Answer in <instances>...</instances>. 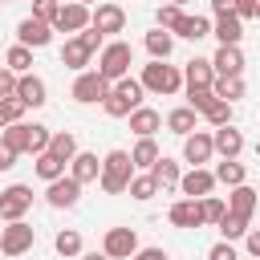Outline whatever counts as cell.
Here are the masks:
<instances>
[{"label":"cell","instance_id":"6da1fadb","mask_svg":"<svg viewBox=\"0 0 260 260\" xmlns=\"http://www.w3.org/2000/svg\"><path fill=\"white\" fill-rule=\"evenodd\" d=\"M134 179V162H130V150H110L102 158V175H98V187L106 195H122Z\"/></svg>","mask_w":260,"mask_h":260},{"label":"cell","instance_id":"7a4b0ae2","mask_svg":"<svg viewBox=\"0 0 260 260\" xmlns=\"http://www.w3.org/2000/svg\"><path fill=\"white\" fill-rule=\"evenodd\" d=\"M138 85H142L146 93L171 98V93H179V89H183V69H179V65H167V61H150V65H142Z\"/></svg>","mask_w":260,"mask_h":260},{"label":"cell","instance_id":"3957f363","mask_svg":"<svg viewBox=\"0 0 260 260\" xmlns=\"http://www.w3.org/2000/svg\"><path fill=\"white\" fill-rule=\"evenodd\" d=\"M142 85H138V77H122V81H114L110 85V93H106V102H102V110L110 114V118H130V110H138L142 106Z\"/></svg>","mask_w":260,"mask_h":260},{"label":"cell","instance_id":"277c9868","mask_svg":"<svg viewBox=\"0 0 260 260\" xmlns=\"http://www.w3.org/2000/svg\"><path fill=\"white\" fill-rule=\"evenodd\" d=\"M130 65H134V49L126 45V41H110V45H102V53H98V73L114 85V81H122V77H130Z\"/></svg>","mask_w":260,"mask_h":260},{"label":"cell","instance_id":"5b68a950","mask_svg":"<svg viewBox=\"0 0 260 260\" xmlns=\"http://www.w3.org/2000/svg\"><path fill=\"white\" fill-rule=\"evenodd\" d=\"M89 28H98L102 37L122 32V28H126V8H122V4H114V0L93 4V8H89Z\"/></svg>","mask_w":260,"mask_h":260},{"label":"cell","instance_id":"8992f818","mask_svg":"<svg viewBox=\"0 0 260 260\" xmlns=\"http://www.w3.org/2000/svg\"><path fill=\"white\" fill-rule=\"evenodd\" d=\"M106 93H110V81H106L98 69H85V73L73 77V102H81V106H98V102H106Z\"/></svg>","mask_w":260,"mask_h":260},{"label":"cell","instance_id":"52a82bcc","mask_svg":"<svg viewBox=\"0 0 260 260\" xmlns=\"http://www.w3.org/2000/svg\"><path fill=\"white\" fill-rule=\"evenodd\" d=\"M32 244H37V228H28L24 219L0 228V252L4 256H24V252H32Z\"/></svg>","mask_w":260,"mask_h":260},{"label":"cell","instance_id":"ba28073f","mask_svg":"<svg viewBox=\"0 0 260 260\" xmlns=\"http://www.w3.org/2000/svg\"><path fill=\"white\" fill-rule=\"evenodd\" d=\"M28 207H32V187L12 183V187H4V191H0V219H4V223L24 219V211H28Z\"/></svg>","mask_w":260,"mask_h":260},{"label":"cell","instance_id":"9c48e42d","mask_svg":"<svg viewBox=\"0 0 260 260\" xmlns=\"http://www.w3.org/2000/svg\"><path fill=\"white\" fill-rule=\"evenodd\" d=\"M102 252H106L110 260H130V256L138 252V232H134V228H110V232L102 236Z\"/></svg>","mask_w":260,"mask_h":260},{"label":"cell","instance_id":"30bf717a","mask_svg":"<svg viewBox=\"0 0 260 260\" xmlns=\"http://www.w3.org/2000/svg\"><path fill=\"white\" fill-rule=\"evenodd\" d=\"M89 28V8L85 4H77V0H69V4H61V12H57V20H53V32H85Z\"/></svg>","mask_w":260,"mask_h":260},{"label":"cell","instance_id":"8fae6325","mask_svg":"<svg viewBox=\"0 0 260 260\" xmlns=\"http://www.w3.org/2000/svg\"><path fill=\"white\" fill-rule=\"evenodd\" d=\"M53 41V24H45V20H37V16H24L20 24H16V45H24V49H45Z\"/></svg>","mask_w":260,"mask_h":260},{"label":"cell","instance_id":"7c38bea8","mask_svg":"<svg viewBox=\"0 0 260 260\" xmlns=\"http://www.w3.org/2000/svg\"><path fill=\"white\" fill-rule=\"evenodd\" d=\"M207 61H211L215 77H244V53H240V45H219L215 57H207Z\"/></svg>","mask_w":260,"mask_h":260},{"label":"cell","instance_id":"4fadbf2b","mask_svg":"<svg viewBox=\"0 0 260 260\" xmlns=\"http://www.w3.org/2000/svg\"><path fill=\"white\" fill-rule=\"evenodd\" d=\"M211 154H215V146H211V130H195V134L183 138V162L203 167V162H211Z\"/></svg>","mask_w":260,"mask_h":260},{"label":"cell","instance_id":"5bb4252c","mask_svg":"<svg viewBox=\"0 0 260 260\" xmlns=\"http://www.w3.org/2000/svg\"><path fill=\"white\" fill-rule=\"evenodd\" d=\"M179 191H183V199H203V195L215 191V175H211L207 167H191V171L179 179Z\"/></svg>","mask_w":260,"mask_h":260},{"label":"cell","instance_id":"9a60e30c","mask_svg":"<svg viewBox=\"0 0 260 260\" xmlns=\"http://www.w3.org/2000/svg\"><path fill=\"white\" fill-rule=\"evenodd\" d=\"M45 199H49V207H73L81 199V183L69 179V175H61V179L45 183Z\"/></svg>","mask_w":260,"mask_h":260},{"label":"cell","instance_id":"2e32d148","mask_svg":"<svg viewBox=\"0 0 260 260\" xmlns=\"http://www.w3.org/2000/svg\"><path fill=\"white\" fill-rule=\"evenodd\" d=\"M215 85V69L207 57H191L183 65V89H211Z\"/></svg>","mask_w":260,"mask_h":260},{"label":"cell","instance_id":"e0dca14e","mask_svg":"<svg viewBox=\"0 0 260 260\" xmlns=\"http://www.w3.org/2000/svg\"><path fill=\"white\" fill-rule=\"evenodd\" d=\"M49 89H45V81L37 77V73H20L16 77V98L24 102V110H37V106H45L49 98H45Z\"/></svg>","mask_w":260,"mask_h":260},{"label":"cell","instance_id":"ac0fdd59","mask_svg":"<svg viewBox=\"0 0 260 260\" xmlns=\"http://www.w3.org/2000/svg\"><path fill=\"white\" fill-rule=\"evenodd\" d=\"M211 146H215L219 158H240V150H244V134H240L236 126H215V130H211Z\"/></svg>","mask_w":260,"mask_h":260},{"label":"cell","instance_id":"d6986e66","mask_svg":"<svg viewBox=\"0 0 260 260\" xmlns=\"http://www.w3.org/2000/svg\"><path fill=\"white\" fill-rule=\"evenodd\" d=\"M98 175H102V158L93 150H77L73 162H69V179H77L85 187V183H98Z\"/></svg>","mask_w":260,"mask_h":260},{"label":"cell","instance_id":"ffe728a7","mask_svg":"<svg viewBox=\"0 0 260 260\" xmlns=\"http://www.w3.org/2000/svg\"><path fill=\"white\" fill-rule=\"evenodd\" d=\"M171 37H183V41H203V37H211V20H207V16H191V12H183V16L175 20Z\"/></svg>","mask_w":260,"mask_h":260},{"label":"cell","instance_id":"44dd1931","mask_svg":"<svg viewBox=\"0 0 260 260\" xmlns=\"http://www.w3.org/2000/svg\"><path fill=\"white\" fill-rule=\"evenodd\" d=\"M256 203H260V199H256V191H252L248 183H240V187H232V191H228V211H232V215H240V219H248V223H252Z\"/></svg>","mask_w":260,"mask_h":260},{"label":"cell","instance_id":"7402d4cb","mask_svg":"<svg viewBox=\"0 0 260 260\" xmlns=\"http://www.w3.org/2000/svg\"><path fill=\"white\" fill-rule=\"evenodd\" d=\"M93 61V53L77 41V37H65V45H61V65L65 69H73V73H85V65Z\"/></svg>","mask_w":260,"mask_h":260},{"label":"cell","instance_id":"603a6c76","mask_svg":"<svg viewBox=\"0 0 260 260\" xmlns=\"http://www.w3.org/2000/svg\"><path fill=\"white\" fill-rule=\"evenodd\" d=\"M158 126H162V114H158V110H150V106L130 110V130H134L138 138H154V134H158Z\"/></svg>","mask_w":260,"mask_h":260},{"label":"cell","instance_id":"cb8c5ba5","mask_svg":"<svg viewBox=\"0 0 260 260\" xmlns=\"http://www.w3.org/2000/svg\"><path fill=\"white\" fill-rule=\"evenodd\" d=\"M146 175L154 179V187H158V191H175V187H179V179H183L179 162H175V158H167V154H162V158H158V162H154Z\"/></svg>","mask_w":260,"mask_h":260},{"label":"cell","instance_id":"d4e9b609","mask_svg":"<svg viewBox=\"0 0 260 260\" xmlns=\"http://www.w3.org/2000/svg\"><path fill=\"white\" fill-rule=\"evenodd\" d=\"M167 219H171L175 228H203V219H199V199H175L171 211H167Z\"/></svg>","mask_w":260,"mask_h":260},{"label":"cell","instance_id":"484cf974","mask_svg":"<svg viewBox=\"0 0 260 260\" xmlns=\"http://www.w3.org/2000/svg\"><path fill=\"white\" fill-rule=\"evenodd\" d=\"M211 37H215L219 45H240V41H244V20H240L236 12H232V16H215Z\"/></svg>","mask_w":260,"mask_h":260},{"label":"cell","instance_id":"4316f807","mask_svg":"<svg viewBox=\"0 0 260 260\" xmlns=\"http://www.w3.org/2000/svg\"><path fill=\"white\" fill-rule=\"evenodd\" d=\"M167 130H171V134H179V138H187V134H195V130H199V114H195L191 106H179V110H171V114H167Z\"/></svg>","mask_w":260,"mask_h":260},{"label":"cell","instance_id":"83f0119b","mask_svg":"<svg viewBox=\"0 0 260 260\" xmlns=\"http://www.w3.org/2000/svg\"><path fill=\"white\" fill-rule=\"evenodd\" d=\"M158 158H162V150H158V142H154V138H138V142H134V150H130L134 171H150Z\"/></svg>","mask_w":260,"mask_h":260},{"label":"cell","instance_id":"f1b7e54d","mask_svg":"<svg viewBox=\"0 0 260 260\" xmlns=\"http://www.w3.org/2000/svg\"><path fill=\"white\" fill-rule=\"evenodd\" d=\"M0 146H8L12 154H28V122H12L0 130Z\"/></svg>","mask_w":260,"mask_h":260},{"label":"cell","instance_id":"f546056e","mask_svg":"<svg viewBox=\"0 0 260 260\" xmlns=\"http://www.w3.org/2000/svg\"><path fill=\"white\" fill-rule=\"evenodd\" d=\"M171 49H175V37H171L167 28H150V32H146V53H150V61H167Z\"/></svg>","mask_w":260,"mask_h":260},{"label":"cell","instance_id":"4dcf8cb0","mask_svg":"<svg viewBox=\"0 0 260 260\" xmlns=\"http://www.w3.org/2000/svg\"><path fill=\"white\" fill-rule=\"evenodd\" d=\"M215 183H223V187H240L244 179H248V171H244V162L240 158H223V162H215Z\"/></svg>","mask_w":260,"mask_h":260},{"label":"cell","instance_id":"1f68e13d","mask_svg":"<svg viewBox=\"0 0 260 260\" xmlns=\"http://www.w3.org/2000/svg\"><path fill=\"white\" fill-rule=\"evenodd\" d=\"M49 154H53V158H61V162L69 167V162H73V154H77V138H73L69 130H57V134L49 138Z\"/></svg>","mask_w":260,"mask_h":260},{"label":"cell","instance_id":"d6a6232c","mask_svg":"<svg viewBox=\"0 0 260 260\" xmlns=\"http://www.w3.org/2000/svg\"><path fill=\"white\" fill-rule=\"evenodd\" d=\"M199 118H203L211 130H215V126H232V106H228V102H219V98H211V102L199 110Z\"/></svg>","mask_w":260,"mask_h":260},{"label":"cell","instance_id":"836d02e7","mask_svg":"<svg viewBox=\"0 0 260 260\" xmlns=\"http://www.w3.org/2000/svg\"><path fill=\"white\" fill-rule=\"evenodd\" d=\"M211 93L219 98V102H240L244 98V77H215V85H211Z\"/></svg>","mask_w":260,"mask_h":260},{"label":"cell","instance_id":"e575fe53","mask_svg":"<svg viewBox=\"0 0 260 260\" xmlns=\"http://www.w3.org/2000/svg\"><path fill=\"white\" fill-rule=\"evenodd\" d=\"M4 69H12L16 77H20V73H32V49L12 45V49H8V57H4Z\"/></svg>","mask_w":260,"mask_h":260},{"label":"cell","instance_id":"d590c367","mask_svg":"<svg viewBox=\"0 0 260 260\" xmlns=\"http://www.w3.org/2000/svg\"><path fill=\"white\" fill-rule=\"evenodd\" d=\"M53 248H57V256H81V232L77 228H65V232H57V240H53Z\"/></svg>","mask_w":260,"mask_h":260},{"label":"cell","instance_id":"8d00e7d4","mask_svg":"<svg viewBox=\"0 0 260 260\" xmlns=\"http://www.w3.org/2000/svg\"><path fill=\"white\" fill-rule=\"evenodd\" d=\"M223 211H228V203H223L219 195H203V199H199V219H203V228H207V223H219Z\"/></svg>","mask_w":260,"mask_h":260},{"label":"cell","instance_id":"74e56055","mask_svg":"<svg viewBox=\"0 0 260 260\" xmlns=\"http://www.w3.org/2000/svg\"><path fill=\"white\" fill-rule=\"evenodd\" d=\"M215 228H219V236H223L228 244H232V240H244V236H248V219H240V215H232V211H223V219H219Z\"/></svg>","mask_w":260,"mask_h":260},{"label":"cell","instance_id":"f35d334b","mask_svg":"<svg viewBox=\"0 0 260 260\" xmlns=\"http://www.w3.org/2000/svg\"><path fill=\"white\" fill-rule=\"evenodd\" d=\"M49 138H53V130H49V126H41V122H28V154H32V158L49 150Z\"/></svg>","mask_w":260,"mask_h":260},{"label":"cell","instance_id":"ab89813d","mask_svg":"<svg viewBox=\"0 0 260 260\" xmlns=\"http://www.w3.org/2000/svg\"><path fill=\"white\" fill-rule=\"evenodd\" d=\"M37 175H41L45 183H53V179H61V175H65V162H61V158H53V154L45 150V154H37Z\"/></svg>","mask_w":260,"mask_h":260},{"label":"cell","instance_id":"60d3db41","mask_svg":"<svg viewBox=\"0 0 260 260\" xmlns=\"http://www.w3.org/2000/svg\"><path fill=\"white\" fill-rule=\"evenodd\" d=\"M126 191H130V199H138V203H146V199H154V195H158V187H154V179H150V175H134Z\"/></svg>","mask_w":260,"mask_h":260},{"label":"cell","instance_id":"b9f144b4","mask_svg":"<svg viewBox=\"0 0 260 260\" xmlns=\"http://www.w3.org/2000/svg\"><path fill=\"white\" fill-rule=\"evenodd\" d=\"M12 122H24V102L20 98H4L0 102V130L12 126Z\"/></svg>","mask_w":260,"mask_h":260},{"label":"cell","instance_id":"7bdbcfd3","mask_svg":"<svg viewBox=\"0 0 260 260\" xmlns=\"http://www.w3.org/2000/svg\"><path fill=\"white\" fill-rule=\"evenodd\" d=\"M179 16H183V8H175V4H158V8H154V28H167V32H171Z\"/></svg>","mask_w":260,"mask_h":260},{"label":"cell","instance_id":"ee69618b","mask_svg":"<svg viewBox=\"0 0 260 260\" xmlns=\"http://www.w3.org/2000/svg\"><path fill=\"white\" fill-rule=\"evenodd\" d=\"M57 12H61V0H32V16H37V20L53 24V20H57Z\"/></svg>","mask_w":260,"mask_h":260},{"label":"cell","instance_id":"f6af8a7d","mask_svg":"<svg viewBox=\"0 0 260 260\" xmlns=\"http://www.w3.org/2000/svg\"><path fill=\"white\" fill-rule=\"evenodd\" d=\"M4 98H16V73L0 65V102H4Z\"/></svg>","mask_w":260,"mask_h":260},{"label":"cell","instance_id":"bcb514c9","mask_svg":"<svg viewBox=\"0 0 260 260\" xmlns=\"http://www.w3.org/2000/svg\"><path fill=\"white\" fill-rule=\"evenodd\" d=\"M211 98H215V93H211V89H187V106H191V110H195V114H199V110H203V106H207V102H211Z\"/></svg>","mask_w":260,"mask_h":260},{"label":"cell","instance_id":"7dc6e473","mask_svg":"<svg viewBox=\"0 0 260 260\" xmlns=\"http://www.w3.org/2000/svg\"><path fill=\"white\" fill-rule=\"evenodd\" d=\"M77 41H81V45H85V49H89V53H98V49H102V41H106V37H102V32H98V28H85V32H77Z\"/></svg>","mask_w":260,"mask_h":260},{"label":"cell","instance_id":"c3c4849f","mask_svg":"<svg viewBox=\"0 0 260 260\" xmlns=\"http://www.w3.org/2000/svg\"><path fill=\"white\" fill-rule=\"evenodd\" d=\"M207 260H240V256H236V248H232L228 240H219V244L207 252Z\"/></svg>","mask_w":260,"mask_h":260},{"label":"cell","instance_id":"681fc988","mask_svg":"<svg viewBox=\"0 0 260 260\" xmlns=\"http://www.w3.org/2000/svg\"><path fill=\"white\" fill-rule=\"evenodd\" d=\"M236 16H240V20L260 16V0H236Z\"/></svg>","mask_w":260,"mask_h":260},{"label":"cell","instance_id":"f907efd6","mask_svg":"<svg viewBox=\"0 0 260 260\" xmlns=\"http://www.w3.org/2000/svg\"><path fill=\"white\" fill-rule=\"evenodd\" d=\"M244 248H248V256H256V260H260V228H248V236H244Z\"/></svg>","mask_w":260,"mask_h":260},{"label":"cell","instance_id":"816d5d0a","mask_svg":"<svg viewBox=\"0 0 260 260\" xmlns=\"http://www.w3.org/2000/svg\"><path fill=\"white\" fill-rule=\"evenodd\" d=\"M130 260H171V256H167L162 248H138V252H134Z\"/></svg>","mask_w":260,"mask_h":260},{"label":"cell","instance_id":"f5cc1de1","mask_svg":"<svg viewBox=\"0 0 260 260\" xmlns=\"http://www.w3.org/2000/svg\"><path fill=\"white\" fill-rule=\"evenodd\" d=\"M211 12L215 16H232L236 12V0H211Z\"/></svg>","mask_w":260,"mask_h":260},{"label":"cell","instance_id":"db71d44e","mask_svg":"<svg viewBox=\"0 0 260 260\" xmlns=\"http://www.w3.org/2000/svg\"><path fill=\"white\" fill-rule=\"evenodd\" d=\"M16 158H20V154H12L8 146H0V171H12V167H16Z\"/></svg>","mask_w":260,"mask_h":260},{"label":"cell","instance_id":"11a10c76","mask_svg":"<svg viewBox=\"0 0 260 260\" xmlns=\"http://www.w3.org/2000/svg\"><path fill=\"white\" fill-rule=\"evenodd\" d=\"M81 260H110V256H106V252H85Z\"/></svg>","mask_w":260,"mask_h":260},{"label":"cell","instance_id":"9f6ffc18","mask_svg":"<svg viewBox=\"0 0 260 260\" xmlns=\"http://www.w3.org/2000/svg\"><path fill=\"white\" fill-rule=\"evenodd\" d=\"M77 4H85V8H93V4H102V0H77Z\"/></svg>","mask_w":260,"mask_h":260},{"label":"cell","instance_id":"6f0895ef","mask_svg":"<svg viewBox=\"0 0 260 260\" xmlns=\"http://www.w3.org/2000/svg\"><path fill=\"white\" fill-rule=\"evenodd\" d=\"M167 4H175V8H183V4H187V0H167Z\"/></svg>","mask_w":260,"mask_h":260},{"label":"cell","instance_id":"680465c9","mask_svg":"<svg viewBox=\"0 0 260 260\" xmlns=\"http://www.w3.org/2000/svg\"><path fill=\"white\" fill-rule=\"evenodd\" d=\"M28 4H32V0H28Z\"/></svg>","mask_w":260,"mask_h":260},{"label":"cell","instance_id":"91938a15","mask_svg":"<svg viewBox=\"0 0 260 260\" xmlns=\"http://www.w3.org/2000/svg\"><path fill=\"white\" fill-rule=\"evenodd\" d=\"M0 4H4V0H0Z\"/></svg>","mask_w":260,"mask_h":260}]
</instances>
